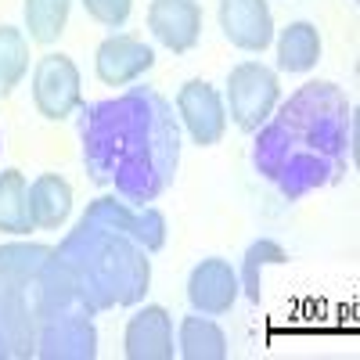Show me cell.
Returning a JSON list of instances; mask_svg holds the SVG:
<instances>
[{
    "label": "cell",
    "mask_w": 360,
    "mask_h": 360,
    "mask_svg": "<svg viewBox=\"0 0 360 360\" xmlns=\"http://www.w3.org/2000/svg\"><path fill=\"white\" fill-rule=\"evenodd\" d=\"M94 307L51 245H0V360H94Z\"/></svg>",
    "instance_id": "1"
},
{
    "label": "cell",
    "mask_w": 360,
    "mask_h": 360,
    "mask_svg": "<svg viewBox=\"0 0 360 360\" xmlns=\"http://www.w3.org/2000/svg\"><path fill=\"white\" fill-rule=\"evenodd\" d=\"M83 169L130 205H148L176 180L180 123L155 86H130L79 112Z\"/></svg>",
    "instance_id": "2"
},
{
    "label": "cell",
    "mask_w": 360,
    "mask_h": 360,
    "mask_svg": "<svg viewBox=\"0 0 360 360\" xmlns=\"http://www.w3.org/2000/svg\"><path fill=\"white\" fill-rule=\"evenodd\" d=\"M349 141L353 108L346 94L335 83L314 79L270 112V119L256 130L252 166L288 202H299L346 173Z\"/></svg>",
    "instance_id": "3"
},
{
    "label": "cell",
    "mask_w": 360,
    "mask_h": 360,
    "mask_svg": "<svg viewBox=\"0 0 360 360\" xmlns=\"http://www.w3.org/2000/svg\"><path fill=\"white\" fill-rule=\"evenodd\" d=\"M58 256L65 259L83 299L94 314L115 307H137L152 285V252L130 234L115 231L108 224L83 220L62 238Z\"/></svg>",
    "instance_id": "4"
},
{
    "label": "cell",
    "mask_w": 360,
    "mask_h": 360,
    "mask_svg": "<svg viewBox=\"0 0 360 360\" xmlns=\"http://www.w3.org/2000/svg\"><path fill=\"white\" fill-rule=\"evenodd\" d=\"M278 98H281L278 72L266 69L263 62H242V65L231 69V76H227V108H231V119H234L238 130L256 134L270 119V112L278 108Z\"/></svg>",
    "instance_id": "5"
},
{
    "label": "cell",
    "mask_w": 360,
    "mask_h": 360,
    "mask_svg": "<svg viewBox=\"0 0 360 360\" xmlns=\"http://www.w3.org/2000/svg\"><path fill=\"white\" fill-rule=\"evenodd\" d=\"M33 105L44 119L62 123L83 105L79 69L69 54H44L33 69Z\"/></svg>",
    "instance_id": "6"
},
{
    "label": "cell",
    "mask_w": 360,
    "mask_h": 360,
    "mask_svg": "<svg viewBox=\"0 0 360 360\" xmlns=\"http://www.w3.org/2000/svg\"><path fill=\"white\" fill-rule=\"evenodd\" d=\"M83 220L108 224L115 231L130 234L134 242H141L148 252H159L166 245V217L152 205H130L119 195H101L83 209Z\"/></svg>",
    "instance_id": "7"
},
{
    "label": "cell",
    "mask_w": 360,
    "mask_h": 360,
    "mask_svg": "<svg viewBox=\"0 0 360 360\" xmlns=\"http://www.w3.org/2000/svg\"><path fill=\"white\" fill-rule=\"evenodd\" d=\"M176 119L188 127L191 141L202 148L220 144L224 130H227V108L224 98L217 94L213 83L205 79H188L176 94Z\"/></svg>",
    "instance_id": "8"
},
{
    "label": "cell",
    "mask_w": 360,
    "mask_h": 360,
    "mask_svg": "<svg viewBox=\"0 0 360 360\" xmlns=\"http://www.w3.org/2000/svg\"><path fill=\"white\" fill-rule=\"evenodd\" d=\"M238 292H242V285H238V270L220 259V256H209L202 259L191 278H188V303L195 314H205V317H224L231 314Z\"/></svg>",
    "instance_id": "9"
},
{
    "label": "cell",
    "mask_w": 360,
    "mask_h": 360,
    "mask_svg": "<svg viewBox=\"0 0 360 360\" xmlns=\"http://www.w3.org/2000/svg\"><path fill=\"white\" fill-rule=\"evenodd\" d=\"M152 65H155V51L141 37H130V33H115V37L101 40V47L94 54V72L105 86H127V83L141 79Z\"/></svg>",
    "instance_id": "10"
},
{
    "label": "cell",
    "mask_w": 360,
    "mask_h": 360,
    "mask_svg": "<svg viewBox=\"0 0 360 360\" xmlns=\"http://www.w3.org/2000/svg\"><path fill=\"white\" fill-rule=\"evenodd\" d=\"M220 29L238 51L259 54L274 40V15L266 0H220Z\"/></svg>",
    "instance_id": "11"
},
{
    "label": "cell",
    "mask_w": 360,
    "mask_h": 360,
    "mask_svg": "<svg viewBox=\"0 0 360 360\" xmlns=\"http://www.w3.org/2000/svg\"><path fill=\"white\" fill-rule=\"evenodd\" d=\"M148 29L173 54H188L202 37V8L198 0H152Z\"/></svg>",
    "instance_id": "12"
},
{
    "label": "cell",
    "mask_w": 360,
    "mask_h": 360,
    "mask_svg": "<svg viewBox=\"0 0 360 360\" xmlns=\"http://www.w3.org/2000/svg\"><path fill=\"white\" fill-rule=\"evenodd\" d=\"M130 360H173V317L166 307H144L127 321L123 335Z\"/></svg>",
    "instance_id": "13"
},
{
    "label": "cell",
    "mask_w": 360,
    "mask_h": 360,
    "mask_svg": "<svg viewBox=\"0 0 360 360\" xmlns=\"http://www.w3.org/2000/svg\"><path fill=\"white\" fill-rule=\"evenodd\" d=\"M69 209H72V188H69L65 176L40 173L33 184H29V217H33V227H40V231L62 227Z\"/></svg>",
    "instance_id": "14"
},
{
    "label": "cell",
    "mask_w": 360,
    "mask_h": 360,
    "mask_svg": "<svg viewBox=\"0 0 360 360\" xmlns=\"http://www.w3.org/2000/svg\"><path fill=\"white\" fill-rule=\"evenodd\" d=\"M321 62V33L314 22H288L278 37V69L310 72Z\"/></svg>",
    "instance_id": "15"
},
{
    "label": "cell",
    "mask_w": 360,
    "mask_h": 360,
    "mask_svg": "<svg viewBox=\"0 0 360 360\" xmlns=\"http://www.w3.org/2000/svg\"><path fill=\"white\" fill-rule=\"evenodd\" d=\"M180 356L184 360H224L227 356V335L217 321L205 314H191L180 321Z\"/></svg>",
    "instance_id": "16"
},
{
    "label": "cell",
    "mask_w": 360,
    "mask_h": 360,
    "mask_svg": "<svg viewBox=\"0 0 360 360\" xmlns=\"http://www.w3.org/2000/svg\"><path fill=\"white\" fill-rule=\"evenodd\" d=\"M0 231L4 234H29L33 217H29V184L22 169L0 173Z\"/></svg>",
    "instance_id": "17"
},
{
    "label": "cell",
    "mask_w": 360,
    "mask_h": 360,
    "mask_svg": "<svg viewBox=\"0 0 360 360\" xmlns=\"http://www.w3.org/2000/svg\"><path fill=\"white\" fill-rule=\"evenodd\" d=\"M69 8L72 0H25V29H29V40L37 44H54L58 37L65 33V22H69Z\"/></svg>",
    "instance_id": "18"
},
{
    "label": "cell",
    "mask_w": 360,
    "mask_h": 360,
    "mask_svg": "<svg viewBox=\"0 0 360 360\" xmlns=\"http://www.w3.org/2000/svg\"><path fill=\"white\" fill-rule=\"evenodd\" d=\"M278 263H288V252L278 242H270V238H259V242H252L245 249L238 285H242V292L252 299V303H259V295H263V270L266 266H278Z\"/></svg>",
    "instance_id": "19"
},
{
    "label": "cell",
    "mask_w": 360,
    "mask_h": 360,
    "mask_svg": "<svg viewBox=\"0 0 360 360\" xmlns=\"http://www.w3.org/2000/svg\"><path fill=\"white\" fill-rule=\"evenodd\" d=\"M29 72V44L22 29L0 25V98H8Z\"/></svg>",
    "instance_id": "20"
},
{
    "label": "cell",
    "mask_w": 360,
    "mask_h": 360,
    "mask_svg": "<svg viewBox=\"0 0 360 360\" xmlns=\"http://www.w3.org/2000/svg\"><path fill=\"white\" fill-rule=\"evenodd\" d=\"M83 8L98 25L119 29V25H127V18L134 11V0H83Z\"/></svg>",
    "instance_id": "21"
}]
</instances>
